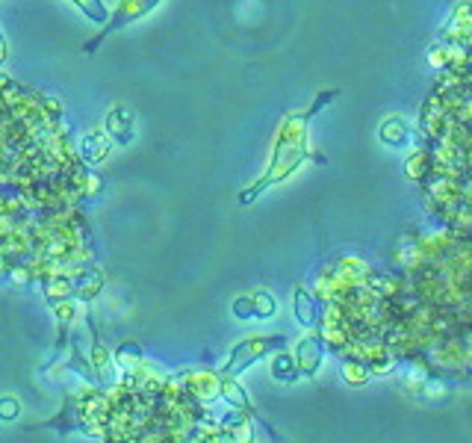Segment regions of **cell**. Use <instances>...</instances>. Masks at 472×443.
Listing matches in <instances>:
<instances>
[{"mask_svg":"<svg viewBox=\"0 0 472 443\" xmlns=\"http://www.w3.org/2000/svg\"><path fill=\"white\" fill-rule=\"evenodd\" d=\"M333 95H337L333 89H331V92H322L310 107L298 109V113L283 116L281 127H278V133H275V142H272L269 166L263 169V175H260V178L251 183V187H245V189L239 192V204H242V207L251 204V201H257L269 187H275V183L287 180L298 166L316 157L313 148H310V142H307V127H310V121H313V118L322 113V109L331 104Z\"/></svg>","mask_w":472,"mask_h":443,"instance_id":"obj_1","label":"cell"},{"mask_svg":"<svg viewBox=\"0 0 472 443\" xmlns=\"http://www.w3.org/2000/svg\"><path fill=\"white\" fill-rule=\"evenodd\" d=\"M283 346H287V337H248V340L239 343V346H233L230 361L225 364V375L242 373V369H248L254 361L263 358V355L283 349Z\"/></svg>","mask_w":472,"mask_h":443,"instance_id":"obj_2","label":"cell"},{"mask_svg":"<svg viewBox=\"0 0 472 443\" xmlns=\"http://www.w3.org/2000/svg\"><path fill=\"white\" fill-rule=\"evenodd\" d=\"M159 3V0H118V6H116V12L109 15V21H107V27L101 30V36H95L92 42H86V51H95L97 45H101L109 33H116V30H121V27H127L130 21H139L142 15H148L154 6Z\"/></svg>","mask_w":472,"mask_h":443,"instance_id":"obj_3","label":"cell"},{"mask_svg":"<svg viewBox=\"0 0 472 443\" xmlns=\"http://www.w3.org/2000/svg\"><path fill=\"white\" fill-rule=\"evenodd\" d=\"M104 127L109 133V139H116L121 145H127L133 139V118H130V113L124 107H113V109H109L107 118H104Z\"/></svg>","mask_w":472,"mask_h":443,"instance_id":"obj_4","label":"cell"},{"mask_svg":"<svg viewBox=\"0 0 472 443\" xmlns=\"http://www.w3.org/2000/svg\"><path fill=\"white\" fill-rule=\"evenodd\" d=\"M109 148H113V142H109V137H104V133H97V130H89L86 137L80 139V154L86 163H104V160L109 157Z\"/></svg>","mask_w":472,"mask_h":443,"instance_id":"obj_5","label":"cell"},{"mask_svg":"<svg viewBox=\"0 0 472 443\" xmlns=\"http://www.w3.org/2000/svg\"><path fill=\"white\" fill-rule=\"evenodd\" d=\"M295 361H298V373H301V375H313L316 369H319V364H322V343L316 337H304L301 346H298Z\"/></svg>","mask_w":472,"mask_h":443,"instance_id":"obj_6","label":"cell"},{"mask_svg":"<svg viewBox=\"0 0 472 443\" xmlns=\"http://www.w3.org/2000/svg\"><path fill=\"white\" fill-rule=\"evenodd\" d=\"M295 319L301 322L304 328L313 325V319H316V311H313V299L307 295L304 287H298L295 290Z\"/></svg>","mask_w":472,"mask_h":443,"instance_id":"obj_7","label":"cell"},{"mask_svg":"<svg viewBox=\"0 0 472 443\" xmlns=\"http://www.w3.org/2000/svg\"><path fill=\"white\" fill-rule=\"evenodd\" d=\"M219 390H221V396H225L230 405H236V408H248V393H245L239 384H236L230 375L219 378Z\"/></svg>","mask_w":472,"mask_h":443,"instance_id":"obj_8","label":"cell"},{"mask_svg":"<svg viewBox=\"0 0 472 443\" xmlns=\"http://www.w3.org/2000/svg\"><path fill=\"white\" fill-rule=\"evenodd\" d=\"M86 18H92L95 24H107L109 21V9L104 6V0H71Z\"/></svg>","mask_w":472,"mask_h":443,"instance_id":"obj_9","label":"cell"},{"mask_svg":"<svg viewBox=\"0 0 472 443\" xmlns=\"http://www.w3.org/2000/svg\"><path fill=\"white\" fill-rule=\"evenodd\" d=\"M272 375L281 378V381H295L298 375H301L298 373V361L290 358V355H278L275 364H272Z\"/></svg>","mask_w":472,"mask_h":443,"instance_id":"obj_10","label":"cell"},{"mask_svg":"<svg viewBox=\"0 0 472 443\" xmlns=\"http://www.w3.org/2000/svg\"><path fill=\"white\" fill-rule=\"evenodd\" d=\"M275 313H278L275 295L266 293V290L254 293V316H257V319H269V316H275Z\"/></svg>","mask_w":472,"mask_h":443,"instance_id":"obj_11","label":"cell"},{"mask_svg":"<svg viewBox=\"0 0 472 443\" xmlns=\"http://www.w3.org/2000/svg\"><path fill=\"white\" fill-rule=\"evenodd\" d=\"M233 313L239 319H251L254 316V295H242V299L233 302Z\"/></svg>","mask_w":472,"mask_h":443,"instance_id":"obj_12","label":"cell"},{"mask_svg":"<svg viewBox=\"0 0 472 443\" xmlns=\"http://www.w3.org/2000/svg\"><path fill=\"white\" fill-rule=\"evenodd\" d=\"M18 411H21L18 399H12V396H3V399H0V420H15Z\"/></svg>","mask_w":472,"mask_h":443,"instance_id":"obj_13","label":"cell"},{"mask_svg":"<svg viewBox=\"0 0 472 443\" xmlns=\"http://www.w3.org/2000/svg\"><path fill=\"white\" fill-rule=\"evenodd\" d=\"M345 373H349V381H352V384H363V381H366V373H363V369H354V366H349V369H345Z\"/></svg>","mask_w":472,"mask_h":443,"instance_id":"obj_14","label":"cell"},{"mask_svg":"<svg viewBox=\"0 0 472 443\" xmlns=\"http://www.w3.org/2000/svg\"><path fill=\"white\" fill-rule=\"evenodd\" d=\"M6 56H9V47H6V39H3V33H0V68H3Z\"/></svg>","mask_w":472,"mask_h":443,"instance_id":"obj_15","label":"cell"}]
</instances>
